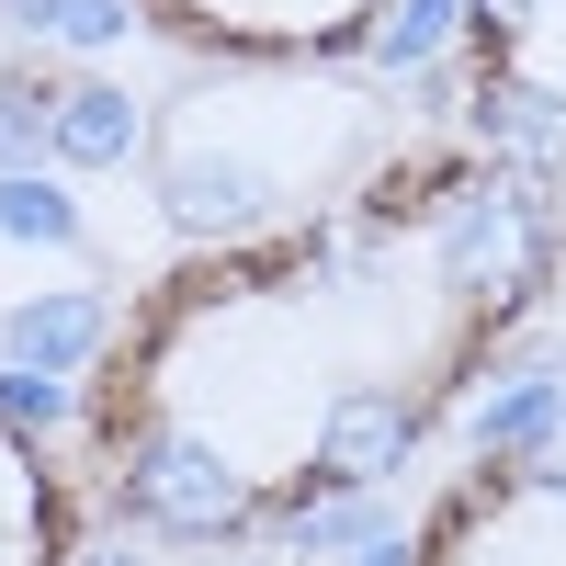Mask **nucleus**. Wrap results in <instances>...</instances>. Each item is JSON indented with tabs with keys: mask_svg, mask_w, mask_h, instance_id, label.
I'll use <instances>...</instances> for the list:
<instances>
[{
	"mask_svg": "<svg viewBox=\"0 0 566 566\" xmlns=\"http://www.w3.org/2000/svg\"><path fill=\"white\" fill-rule=\"evenodd\" d=\"M566 283V193L476 136L148 272L80 374V488L114 533L227 555L374 499Z\"/></svg>",
	"mask_w": 566,
	"mask_h": 566,
	"instance_id": "nucleus-1",
	"label": "nucleus"
},
{
	"mask_svg": "<svg viewBox=\"0 0 566 566\" xmlns=\"http://www.w3.org/2000/svg\"><path fill=\"white\" fill-rule=\"evenodd\" d=\"M397 566H566V386L499 419L431 488Z\"/></svg>",
	"mask_w": 566,
	"mask_h": 566,
	"instance_id": "nucleus-2",
	"label": "nucleus"
},
{
	"mask_svg": "<svg viewBox=\"0 0 566 566\" xmlns=\"http://www.w3.org/2000/svg\"><path fill=\"white\" fill-rule=\"evenodd\" d=\"M464 136L566 193V0H453Z\"/></svg>",
	"mask_w": 566,
	"mask_h": 566,
	"instance_id": "nucleus-3",
	"label": "nucleus"
},
{
	"mask_svg": "<svg viewBox=\"0 0 566 566\" xmlns=\"http://www.w3.org/2000/svg\"><path fill=\"white\" fill-rule=\"evenodd\" d=\"M159 45L205 69H250V80H295V69H340L397 23V0H125Z\"/></svg>",
	"mask_w": 566,
	"mask_h": 566,
	"instance_id": "nucleus-4",
	"label": "nucleus"
},
{
	"mask_svg": "<svg viewBox=\"0 0 566 566\" xmlns=\"http://www.w3.org/2000/svg\"><path fill=\"white\" fill-rule=\"evenodd\" d=\"M91 488L80 453L45 442V419L0 397V566H91Z\"/></svg>",
	"mask_w": 566,
	"mask_h": 566,
	"instance_id": "nucleus-5",
	"label": "nucleus"
},
{
	"mask_svg": "<svg viewBox=\"0 0 566 566\" xmlns=\"http://www.w3.org/2000/svg\"><path fill=\"white\" fill-rule=\"evenodd\" d=\"M0 12H12V0H0Z\"/></svg>",
	"mask_w": 566,
	"mask_h": 566,
	"instance_id": "nucleus-6",
	"label": "nucleus"
}]
</instances>
